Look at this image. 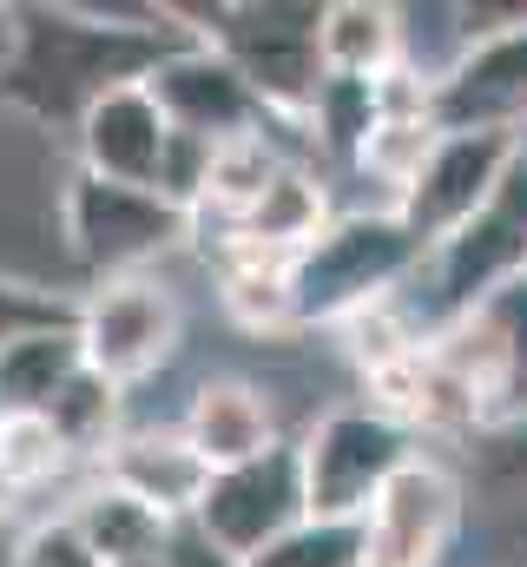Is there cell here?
Returning a JSON list of instances; mask_svg holds the SVG:
<instances>
[{"label":"cell","mask_w":527,"mask_h":567,"mask_svg":"<svg viewBox=\"0 0 527 567\" xmlns=\"http://www.w3.org/2000/svg\"><path fill=\"white\" fill-rule=\"evenodd\" d=\"M370 567H448L462 535V482L435 462L415 455L363 515Z\"/></svg>","instance_id":"11"},{"label":"cell","mask_w":527,"mask_h":567,"mask_svg":"<svg viewBox=\"0 0 527 567\" xmlns=\"http://www.w3.org/2000/svg\"><path fill=\"white\" fill-rule=\"evenodd\" d=\"M515 158H521V133H502V126H488V133H442L422 152L415 178L395 192L390 212L415 231L422 251H435L495 198V185L508 178Z\"/></svg>","instance_id":"8"},{"label":"cell","mask_w":527,"mask_h":567,"mask_svg":"<svg viewBox=\"0 0 527 567\" xmlns=\"http://www.w3.org/2000/svg\"><path fill=\"white\" fill-rule=\"evenodd\" d=\"M245 567H370V535H363V522L303 515L297 528H283L277 542H264Z\"/></svg>","instance_id":"23"},{"label":"cell","mask_w":527,"mask_h":567,"mask_svg":"<svg viewBox=\"0 0 527 567\" xmlns=\"http://www.w3.org/2000/svg\"><path fill=\"white\" fill-rule=\"evenodd\" d=\"M428 271V297L409 310V323L422 337H435L442 323L468 317L482 297H495L502 284H515L527 271V140H521V158L508 165V178L495 185V198L448 238L422 258Z\"/></svg>","instance_id":"5"},{"label":"cell","mask_w":527,"mask_h":567,"mask_svg":"<svg viewBox=\"0 0 527 567\" xmlns=\"http://www.w3.org/2000/svg\"><path fill=\"white\" fill-rule=\"evenodd\" d=\"M495 468L527 482V423H515V429H502V435H495Z\"/></svg>","instance_id":"28"},{"label":"cell","mask_w":527,"mask_h":567,"mask_svg":"<svg viewBox=\"0 0 527 567\" xmlns=\"http://www.w3.org/2000/svg\"><path fill=\"white\" fill-rule=\"evenodd\" d=\"M73 528L86 535V548L100 555L106 567H145V561H165V548H172V528L178 522H165L158 508H145L138 495L126 488H113V482H86L80 495H73Z\"/></svg>","instance_id":"16"},{"label":"cell","mask_w":527,"mask_h":567,"mask_svg":"<svg viewBox=\"0 0 527 567\" xmlns=\"http://www.w3.org/2000/svg\"><path fill=\"white\" fill-rule=\"evenodd\" d=\"M178 435L211 462V475H218V468H238V462H251V455H264L270 442H283L277 410H270V396H264L251 377H211V383H198L192 403H185Z\"/></svg>","instance_id":"15"},{"label":"cell","mask_w":527,"mask_h":567,"mask_svg":"<svg viewBox=\"0 0 527 567\" xmlns=\"http://www.w3.org/2000/svg\"><path fill=\"white\" fill-rule=\"evenodd\" d=\"M172 120L158 113L152 86H120L106 93L100 106H86V120L73 126L80 145V172L93 178H113V185H145V192H165V158H172Z\"/></svg>","instance_id":"13"},{"label":"cell","mask_w":527,"mask_h":567,"mask_svg":"<svg viewBox=\"0 0 527 567\" xmlns=\"http://www.w3.org/2000/svg\"><path fill=\"white\" fill-rule=\"evenodd\" d=\"M330 218H337V212H330L323 185H317L303 165H283V172L264 185L258 205H251L238 225H225V238H245V245L277 251V258H297L303 245H317V231H323Z\"/></svg>","instance_id":"19"},{"label":"cell","mask_w":527,"mask_h":567,"mask_svg":"<svg viewBox=\"0 0 527 567\" xmlns=\"http://www.w3.org/2000/svg\"><path fill=\"white\" fill-rule=\"evenodd\" d=\"M192 33L238 66V80L264 100L270 120H310L323 73L317 20L323 0H218V7H178Z\"/></svg>","instance_id":"2"},{"label":"cell","mask_w":527,"mask_h":567,"mask_svg":"<svg viewBox=\"0 0 527 567\" xmlns=\"http://www.w3.org/2000/svg\"><path fill=\"white\" fill-rule=\"evenodd\" d=\"M165 567H245V561H231L205 528L178 522V528H172V548H165Z\"/></svg>","instance_id":"27"},{"label":"cell","mask_w":527,"mask_h":567,"mask_svg":"<svg viewBox=\"0 0 527 567\" xmlns=\"http://www.w3.org/2000/svg\"><path fill=\"white\" fill-rule=\"evenodd\" d=\"M60 231L86 278H145L172 245L192 238V212L165 192L73 172L60 192Z\"/></svg>","instance_id":"4"},{"label":"cell","mask_w":527,"mask_h":567,"mask_svg":"<svg viewBox=\"0 0 527 567\" xmlns=\"http://www.w3.org/2000/svg\"><path fill=\"white\" fill-rule=\"evenodd\" d=\"M303 126L330 145L337 158L356 165L363 145H370V133L383 126V80H323V86H317V106H310Z\"/></svg>","instance_id":"22"},{"label":"cell","mask_w":527,"mask_h":567,"mask_svg":"<svg viewBox=\"0 0 527 567\" xmlns=\"http://www.w3.org/2000/svg\"><path fill=\"white\" fill-rule=\"evenodd\" d=\"M178 337H185V303L152 271L145 278H106L93 284V297H80V357L113 390H132L152 370H165Z\"/></svg>","instance_id":"7"},{"label":"cell","mask_w":527,"mask_h":567,"mask_svg":"<svg viewBox=\"0 0 527 567\" xmlns=\"http://www.w3.org/2000/svg\"><path fill=\"white\" fill-rule=\"evenodd\" d=\"M330 80H390L402 66V7L390 0H323L317 20Z\"/></svg>","instance_id":"17"},{"label":"cell","mask_w":527,"mask_h":567,"mask_svg":"<svg viewBox=\"0 0 527 567\" xmlns=\"http://www.w3.org/2000/svg\"><path fill=\"white\" fill-rule=\"evenodd\" d=\"M100 482L138 495L145 508H158L165 522H192L205 488H211V462L178 435V429H126L106 455H100Z\"/></svg>","instance_id":"14"},{"label":"cell","mask_w":527,"mask_h":567,"mask_svg":"<svg viewBox=\"0 0 527 567\" xmlns=\"http://www.w3.org/2000/svg\"><path fill=\"white\" fill-rule=\"evenodd\" d=\"M33 330H80V297L27 278H0V350Z\"/></svg>","instance_id":"25"},{"label":"cell","mask_w":527,"mask_h":567,"mask_svg":"<svg viewBox=\"0 0 527 567\" xmlns=\"http://www.w3.org/2000/svg\"><path fill=\"white\" fill-rule=\"evenodd\" d=\"M422 245L395 212H343L317 231V245H303L290 258V303H297V330L317 323H350L370 303H390L402 284L422 271Z\"/></svg>","instance_id":"3"},{"label":"cell","mask_w":527,"mask_h":567,"mask_svg":"<svg viewBox=\"0 0 527 567\" xmlns=\"http://www.w3.org/2000/svg\"><path fill=\"white\" fill-rule=\"evenodd\" d=\"M86 370L80 330H33L0 350V416H46L53 396Z\"/></svg>","instance_id":"20"},{"label":"cell","mask_w":527,"mask_h":567,"mask_svg":"<svg viewBox=\"0 0 527 567\" xmlns=\"http://www.w3.org/2000/svg\"><path fill=\"white\" fill-rule=\"evenodd\" d=\"M303 515H310V502H303V455H297V435H283L264 455L211 475L192 528H205L231 561H251L264 542H277Z\"/></svg>","instance_id":"10"},{"label":"cell","mask_w":527,"mask_h":567,"mask_svg":"<svg viewBox=\"0 0 527 567\" xmlns=\"http://www.w3.org/2000/svg\"><path fill=\"white\" fill-rule=\"evenodd\" d=\"M73 468V455H66V442L46 429V416H0V475L33 502L53 475H66Z\"/></svg>","instance_id":"24"},{"label":"cell","mask_w":527,"mask_h":567,"mask_svg":"<svg viewBox=\"0 0 527 567\" xmlns=\"http://www.w3.org/2000/svg\"><path fill=\"white\" fill-rule=\"evenodd\" d=\"M145 567H165V561H145Z\"/></svg>","instance_id":"30"},{"label":"cell","mask_w":527,"mask_h":567,"mask_svg":"<svg viewBox=\"0 0 527 567\" xmlns=\"http://www.w3.org/2000/svg\"><path fill=\"white\" fill-rule=\"evenodd\" d=\"M7 567H106V561L86 548V535H80L73 515L60 508V515H40V522L13 542V561Z\"/></svg>","instance_id":"26"},{"label":"cell","mask_w":527,"mask_h":567,"mask_svg":"<svg viewBox=\"0 0 527 567\" xmlns=\"http://www.w3.org/2000/svg\"><path fill=\"white\" fill-rule=\"evenodd\" d=\"M7 53H13V7H0V66H7Z\"/></svg>","instance_id":"29"},{"label":"cell","mask_w":527,"mask_h":567,"mask_svg":"<svg viewBox=\"0 0 527 567\" xmlns=\"http://www.w3.org/2000/svg\"><path fill=\"white\" fill-rule=\"evenodd\" d=\"M303 455V502L323 522H363L370 502L422 455L415 435L383 410H330L317 429L297 435Z\"/></svg>","instance_id":"6"},{"label":"cell","mask_w":527,"mask_h":567,"mask_svg":"<svg viewBox=\"0 0 527 567\" xmlns=\"http://www.w3.org/2000/svg\"><path fill=\"white\" fill-rule=\"evenodd\" d=\"M145 86H152L158 113L172 120V133H185V140H198V145L258 140V133L277 126V120L264 113V100L238 80V66H231L225 53H211L205 40H192L185 53H172Z\"/></svg>","instance_id":"12"},{"label":"cell","mask_w":527,"mask_h":567,"mask_svg":"<svg viewBox=\"0 0 527 567\" xmlns=\"http://www.w3.org/2000/svg\"><path fill=\"white\" fill-rule=\"evenodd\" d=\"M120 416H126V390H113L106 377H93V370H80L60 396H53V410H46V429L66 442V455L73 462H100L126 429H120Z\"/></svg>","instance_id":"21"},{"label":"cell","mask_w":527,"mask_h":567,"mask_svg":"<svg viewBox=\"0 0 527 567\" xmlns=\"http://www.w3.org/2000/svg\"><path fill=\"white\" fill-rule=\"evenodd\" d=\"M198 33L178 7H73V0H20L13 53L0 66V106L27 113L46 133H73L86 106L152 80Z\"/></svg>","instance_id":"1"},{"label":"cell","mask_w":527,"mask_h":567,"mask_svg":"<svg viewBox=\"0 0 527 567\" xmlns=\"http://www.w3.org/2000/svg\"><path fill=\"white\" fill-rule=\"evenodd\" d=\"M218 303L251 330V337H283L297 330V303H290V258L258 251L245 238L218 245Z\"/></svg>","instance_id":"18"},{"label":"cell","mask_w":527,"mask_h":567,"mask_svg":"<svg viewBox=\"0 0 527 567\" xmlns=\"http://www.w3.org/2000/svg\"><path fill=\"white\" fill-rule=\"evenodd\" d=\"M428 120L442 133H521L527 120V13L515 7L502 27L468 7V53L428 86Z\"/></svg>","instance_id":"9"}]
</instances>
